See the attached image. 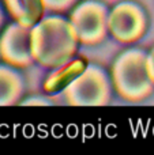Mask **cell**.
Returning <instances> with one entry per match:
<instances>
[{
    "label": "cell",
    "mask_w": 154,
    "mask_h": 155,
    "mask_svg": "<svg viewBox=\"0 0 154 155\" xmlns=\"http://www.w3.org/2000/svg\"><path fill=\"white\" fill-rule=\"evenodd\" d=\"M79 44L71 21L60 15L45 16L30 31L33 59L49 70L59 68L72 60Z\"/></svg>",
    "instance_id": "6da1fadb"
},
{
    "label": "cell",
    "mask_w": 154,
    "mask_h": 155,
    "mask_svg": "<svg viewBox=\"0 0 154 155\" xmlns=\"http://www.w3.org/2000/svg\"><path fill=\"white\" fill-rule=\"evenodd\" d=\"M111 79L116 94L128 102H141L154 93V83L147 72V54L136 48L126 49L115 59Z\"/></svg>",
    "instance_id": "7a4b0ae2"
},
{
    "label": "cell",
    "mask_w": 154,
    "mask_h": 155,
    "mask_svg": "<svg viewBox=\"0 0 154 155\" xmlns=\"http://www.w3.org/2000/svg\"><path fill=\"white\" fill-rule=\"evenodd\" d=\"M111 75L100 65H87L86 70L64 88V98L71 106H104L112 95Z\"/></svg>",
    "instance_id": "3957f363"
},
{
    "label": "cell",
    "mask_w": 154,
    "mask_h": 155,
    "mask_svg": "<svg viewBox=\"0 0 154 155\" xmlns=\"http://www.w3.org/2000/svg\"><path fill=\"white\" fill-rule=\"evenodd\" d=\"M109 10L100 0H83L74 5L68 19L71 21L79 42L85 46H94L106 38Z\"/></svg>",
    "instance_id": "277c9868"
},
{
    "label": "cell",
    "mask_w": 154,
    "mask_h": 155,
    "mask_svg": "<svg viewBox=\"0 0 154 155\" xmlns=\"http://www.w3.org/2000/svg\"><path fill=\"white\" fill-rule=\"evenodd\" d=\"M149 27L147 12L139 3L124 0L109 11V34L122 44H135L145 37Z\"/></svg>",
    "instance_id": "5b68a950"
},
{
    "label": "cell",
    "mask_w": 154,
    "mask_h": 155,
    "mask_svg": "<svg viewBox=\"0 0 154 155\" xmlns=\"http://www.w3.org/2000/svg\"><path fill=\"white\" fill-rule=\"evenodd\" d=\"M30 31L32 29L16 22L3 30L0 35V59L3 63L15 68H27L33 64Z\"/></svg>",
    "instance_id": "8992f818"
},
{
    "label": "cell",
    "mask_w": 154,
    "mask_h": 155,
    "mask_svg": "<svg viewBox=\"0 0 154 155\" xmlns=\"http://www.w3.org/2000/svg\"><path fill=\"white\" fill-rule=\"evenodd\" d=\"M89 65L86 57H76L70 60L64 65L59 68H55L44 80V91L48 94H55L59 91H64V88L68 84H71L72 80L81 75L86 67Z\"/></svg>",
    "instance_id": "52a82bcc"
},
{
    "label": "cell",
    "mask_w": 154,
    "mask_h": 155,
    "mask_svg": "<svg viewBox=\"0 0 154 155\" xmlns=\"http://www.w3.org/2000/svg\"><path fill=\"white\" fill-rule=\"evenodd\" d=\"M7 12L14 22L32 29L44 18V0H3Z\"/></svg>",
    "instance_id": "ba28073f"
},
{
    "label": "cell",
    "mask_w": 154,
    "mask_h": 155,
    "mask_svg": "<svg viewBox=\"0 0 154 155\" xmlns=\"http://www.w3.org/2000/svg\"><path fill=\"white\" fill-rule=\"evenodd\" d=\"M25 82L15 67L0 64V106H12L21 99Z\"/></svg>",
    "instance_id": "9c48e42d"
},
{
    "label": "cell",
    "mask_w": 154,
    "mask_h": 155,
    "mask_svg": "<svg viewBox=\"0 0 154 155\" xmlns=\"http://www.w3.org/2000/svg\"><path fill=\"white\" fill-rule=\"evenodd\" d=\"M76 2L78 0H44V4H45L46 10L52 11V12L63 14L71 10V7H74Z\"/></svg>",
    "instance_id": "30bf717a"
},
{
    "label": "cell",
    "mask_w": 154,
    "mask_h": 155,
    "mask_svg": "<svg viewBox=\"0 0 154 155\" xmlns=\"http://www.w3.org/2000/svg\"><path fill=\"white\" fill-rule=\"evenodd\" d=\"M147 72H149L150 79L154 83V46L147 54Z\"/></svg>",
    "instance_id": "8fae6325"
},
{
    "label": "cell",
    "mask_w": 154,
    "mask_h": 155,
    "mask_svg": "<svg viewBox=\"0 0 154 155\" xmlns=\"http://www.w3.org/2000/svg\"><path fill=\"white\" fill-rule=\"evenodd\" d=\"M22 105H49V102L44 98H30L26 102H22Z\"/></svg>",
    "instance_id": "7c38bea8"
},
{
    "label": "cell",
    "mask_w": 154,
    "mask_h": 155,
    "mask_svg": "<svg viewBox=\"0 0 154 155\" xmlns=\"http://www.w3.org/2000/svg\"><path fill=\"white\" fill-rule=\"evenodd\" d=\"M2 25H3V11L0 8V27H2Z\"/></svg>",
    "instance_id": "4fadbf2b"
}]
</instances>
